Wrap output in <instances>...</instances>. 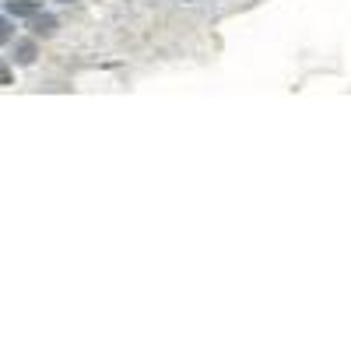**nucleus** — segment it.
I'll return each instance as SVG.
<instances>
[{
  "label": "nucleus",
  "instance_id": "f03ea898",
  "mask_svg": "<svg viewBox=\"0 0 351 351\" xmlns=\"http://www.w3.org/2000/svg\"><path fill=\"white\" fill-rule=\"evenodd\" d=\"M11 56H14V64H18V67H32V64H36V56H39L36 39H14Z\"/></svg>",
  "mask_w": 351,
  "mask_h": 351
},
{
  "label": "nucleus",
  "instance_id": "39448f33",
  "mask_svg": "<svg viewBox=\"0 0 351 351\" xmlns=\"http://www.w3.org/2000/svg\"><path fill=\"white\" fill-rule=\"evenodd\" d=\"M4 84H11V67L0 60V88H4Z\"/></svg>",
  "mask_w": 351,
  "mask_h": 351
},
{
  "label": "nucleus",
  "instance_id": "f257e3e1",
  "mask_svg": "<svg viewBox=\"0 0 351 351\" xmlns=\"http://www.w3.org/2000/svg\"><path fill=\"white\" fill-rule=\"evenodd\" d=\"M28 28H32V39H49V36H56V28H60V21H56L53 14L36 11L32 18H28Z\"/></svg>",
  "mask_w": 351,
  "mask_h": 351
},
{
  "label": "nucleus",
  "instance_id": "7ed1b4c3",
  "mask_svg": "<svg viewBox=\"0 0 351 351\" xmlns=\"http://www.w3.org/2000/svg\"><path fill=\"white\" fill-rule=\"evenodd\" d=\"M4 8H8V18H32L39 11L36 0H8Z\"/></svg>",
  "mask_w": 351,
  "mask_h": 351
},
{
  "label": "nucleus",
  "instance_id": "423d86ee",
  "mask_svg": "<svg viewBox=\"0 0 351 351\" xmlns=\"http://www.w3.org/2000/svg\"><path fill=\"white\" fill-rule=\"evenodd\" d=\"M60 4H74V0H60Z\"/></svg>",
  "mask_w": 351,
  "mask_h": 351
},
{
  "label": "nucleus",
  "instance_id": "20e7f679",
  "mask_svg": "<svg viewBox=\"0 0 351 351\" xmlns=\"http://www.w3.org/2000/svg\"><path fill=\"white\" fill-rule=\"evenodd\" d=\"M11 36H14L11 18H8V14H0V46H4V43H11Z\"/></svg>",
  "mask_w": 351,
  "mask_h": 351
}]
</instances>
